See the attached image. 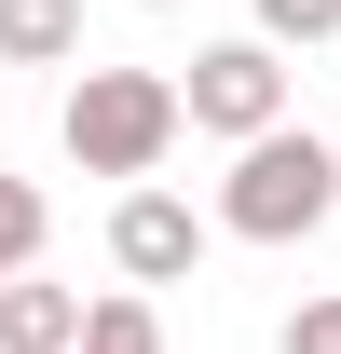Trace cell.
Instances as JSON below:
<instances>
[{"mask_svg": "<svg viewBox=\"0 0 341 354\" xmlns=\"http://www.w3.org/2000/svg\"><path fill=\"white\" fill-rule=\"evenodd\" d=\"M341 218V136H246L232 150V177H218V232H246V245H314V232Z\"/></svg>", "mask_w": 341, "mask_h": 354, "instance_id": "1", "label": "cell"}, {"mask_svg": "<svg viewBox=\"0 0 341 354\" xmlns=\"http://www.w3.org/2000/svg\"><path fill=\"white\" fill-rule=\"evenodd\" d=\"M177 123H191V95L164 68H82L69 82V164L82 177H150L177 150Z\"/></svg>", "mask_w": 341, "mask_h": 354, "instance_id": "2", "label": "cell"}, {"mask_svg": "<svg viewBox=\"0 0 341 354\" xmlns=\"http://www.w3.org/2000/svg\"><path fill=\"white\" fill-rule=\"evenodd\" d=\"M177 95H191V123H205V136H232V150H246V136L287 123V41H205Z\"/></svg>", "mask_w": 341, "mask_h": 354, "instance_id": "3", "label": "cell"}, {"mask_svg": "<svg viewBox=\"0 0 341 354\" xmlns=\"http://www.w3.org/2000/svg\"><path fill=\"white\" fill-rule=\"evenodd\" d=\"M110 259H123V286H191V259H205V218H191L177 191H150V177H137L123 205H110Z\"/></svg>", "mask_w": 341, "mask_h": 354, "instance_id": "4", "label": "cell"}, {"mask_svg": "<svg viewBox=\"0 0 341 354\" xmlns=\"http://www.w3.org/2000/svg\"><path fill=\"white\" fill-rule=\"evenodd\" d=\"M82 313H96V300H69V286H42V272H14V286H0V354H82Z\"/></svg>", "mask_w": 341, "mask_h": 354, "instance_id": "5", "label": "cell"}, {"mask_svg": "<svg viewBox=\"0 0 341 354\" xmlns=\"http://www.w3.org/2000/svg\"><path fill=\"white\" fill-rule=\"evenodd\" d=\"M82 55V0H0V68H69Z\"/></svg>", "mask_w": 341, "mask_h": 354, "instance_id": "6", "label": "cell"}, {"mask_svg": "<svg viewBox=\"0 0 341 354\" xmlns=\"http://www.w3.org/2000/svg\"><path fill=\"white\" fill-rule=\"evenodd\" d=\"M82 354H164V313L137 300V286H110V300L82 313Z\"/></svg>", "mask_w": 341, "mask_h": 354, "instance_id": "7", "label": "cell"}, {"mask_svg": "<svg viewBox=\"0 0 341 354\" xmlns=\"http://www.w3.org/2000/svg\"><path fill=\"white\" fill-rule=\"evenodd\" d=\"M28 259H42V191H28V177H0V286H14Z\"/></svg>", "mask_w": 341, "mask_h": 354, "instance_id": "8", "label": "cell"}, {"mask_svg": "<svg viewBox=\"0 0 341 354\" xmlns=\"http://www.w3.org/2000/svg\"><path fill=\"white\" fill-rule=\"evenodd\" d=\"M341 0H259V41H328Z\"/></svg>", "mask_w": 341, "mask_h": 354, "instance_id": "9", "label": "cell"}, {"mask_svg": "<svg viewBox=\"0 0 341 354\" xmlns=\"http://www.w3.org/2000/svg\"><path fill=\"white\" fill-rule=\"evenodd\" d=\"M287 354H341V286H328V300H300V313H287Z\"/></svg>", "mask_w": 341, "mask_h": 354, "instance_id": "10", "label": "cell"}, {"mask_svg": "<svg viewBox=\"0 0 341 354\" xmlns=\"http://www.w3.org/2000/svg\"><path fill=\"white\" fill-rule=\"evenodd\" d=\"M150 14H177V0H150Z\"/></svg>", "mask_w": 341, "mask_h": 354, "instance_id": "11", "label": "cell"}]
</instances>
